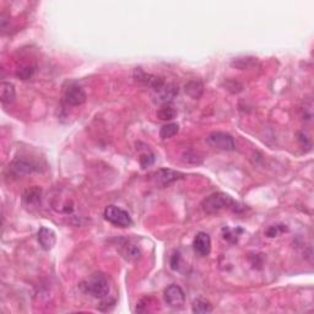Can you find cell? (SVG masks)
I'll return each instance as SVG.
<instances>
[{
	"instance_id": "14",
	"label": "cell",
	"mask_w": 314,
	"mask_h": 314,
	"mask_svg": "<svg viewBox=\"0 0 314 314\" xmlns=\"http://www.w3.org/2000/svg\"><path fill=\"white\" fill-rule=\"evenodd\" d=\"M259 64L258 59L254 57H239V58H234L231 61V65L233 68L238 69V70H248V69L256 68Z\"/></svg>"
},
{
	"instance_id": "18",
	"label": "cell",
	"mask_w": 314,
	"mask_h": 314,
	"mask_svg": "<svg viewBox=\"0 0 314 314\" xmlns=\"http://www.w3.org/2000/svg\"><path fill=\"white\" fill-rule=\"evenodd\" d=\"M178 132H179V125L177 123H170V124H166L161 128L160 138L163 140L171 139L174 135H177Z\"/></svg>"
},
{
	"instance_id": "20",
	"label": "cell",
	"mask_w": 314,
	"mask_h": 314,
	"mask_svg": "<svg viewBox=\"0 0 314 314\" xmlns=\"http://www.w3.org/2000/svg\"><path fill=\"white\" fill-rule=\"evenodd\" d=\"M33 74H34V66L32 65L21 66V68H19L16 70V76L19 79H21V80H29V79H31L32 76H33Z\"/></svg>"
},
{
	"instance_id": "1",
	"label": "cell",
	"mask_w": 314,
	"mask_h": 314,
	"mask_svg": "<svg viewBox=\"0 0 314 314\" xmlns=\"http://www.w3.org/2000/svg\"><path fill=\"white\" fill-rule=\"evenodd\" d=\"M81 288L84 292L88 293L90 296L95 298H106L110 292V285L105 274L95 273L91 276H88L85 281L81 283Z\"/></svg>"
},
{
	"instance_id": "21",
	"label": "cell",
	"mask_w": 314,
	"mask_h": 314,
	"mask_svg": "<svg viewBox=\"0 0 314 314\" xmlns=\"http://www.w3.org/2000/svg\"><path fill=\"white\" fill-rule=\"evenodd\" d=\"M224 86H225V88H226V90L231 93H239L243 91V85H242L241 83H238V81L231 80V79H229V80L225 81Z\"/></svg>"
},
{
	"instance_id": "15",
	"label": "cell",
	"mask_w": 314,
	"mask_h": 314,
	"mask_svg": "<svg viewBox=\"0 0 314 314\" xmlns=\"http://www.w3.org/2000/svg\"><path fill=\"white\" fill-rule=\"evenodd\" d=\"M177 108L172 105V102L162 103V106L157 111V118L160 120L168 122V120L174 119L177 117Z\"/></svg>"
},
{
	"instance_id": "24",
	"label": "cell",
	"mask_w": 314,
	"mask_h": 314,
	"mask_svg": "<svg viewBox=\"0 0 314 314\" xmlns=\"http://www.w3.org/2000/svg\"><path fill=\"white\" fill-rule=\"evenodd\" d=\"M139 161H140V165H142V167L146 168L154 163L155 157H154V155H151V154H145V155H142V156H140Z\"/></svg>"
},
{
	"instance_id": "5",
	"label": "cell",
	"mask_w": 314,
	"mask_h": 314,
	"mask_svg": "<svg viewBox=\"0 0 314 314\" xmlns=\"http://www.w3.org/2000/svg\"><path fill=\"white\" fill-rule=\"evenodd\" d=\"M163 297H165V302L174 310H180L185 303L184 291L182 290L180 286L174 285V284L166 288L165 292H163Z\"/></svg>"
},
{
	"instance_id": "10",
	"label": "cell",
	"mask_w": 314,
	"mask_h": 314,
	"mask_svg": "<svg viewBox=\"0 0 314 314\" xmlns=\"http://www.w3.org/2000/svg\"><path fill=\"white\" fill-rule=\"evenodd\" d=\"M37 239H38V243L41 246V248L43 251H51L57 243V236L56 232L51 228H47V227H41L37 234Z\"/></svg>"
},
{
	"instance_id": "9",
	"label": "cell",
	"mask_w": 314,
	"mask_h": 314,
	"mask_svg": "<svg viewBox=\"0 0 314 314\" xmlns=\"http://www.w3.org/2000/svg\"><path fill=\"white\" fill-rule=\"evenodd\" d=\"M183 177H184L183 173L177 172V171H173V170H166V168H163V170H158L154 174V178L155 180H156V183H158L160 185H162V187H167V185L182 179Z\"/></svg>"
},
{
	"instance_id": "11",
	"label": "cell",
	"mask_w": 314,
	"mask_h": 314,
	"mask_svg": "<svg viewBox=\"0 0 314 314\" xmlns=\"http://www.w3.org/2000/svg\"><path fill=\"white\" fill-rule=\"evenodd\" d=\"M16 97V92H15V86L11 83H5L2 81L0 84V101L2 105L9 106L11 105Z\"/></svg>"
},
{
	"instance_id": "13",
	"label": "cell",
	"mask_w": 314,
	"mask_h": 314,
	"mask_svg": "<svg viewBox=\"0 0 314 314\" xmlns=\"http://www.w3.org/2000/svg\"><path fill=\"white\" fill-rule=\"evenodd\" d=\"M184 91L193 100H199L204 93V84L200 80H190L185 84Z\"/></svg>"
},
{
	"instance_id": "23",
	"label": "cell",
	"mask_w": 314,
	"mask_h": 314,
	"mask_svg": "<svg viewBox=\"0 0 314 314\" xmlns=\"http://www.w3.org/2000/svg\"><path fill=\"white\" fill-rule=\"evenodd\" d=\"M182 160L187 163H192V165H200V163L202 162L201 157L198 156L197 154H194V152H190V151L184 152V154L182 155Z\"/></svg>"
},
{
	"instance_id": "2",
	"label": "cell",
	"mask_w": 314,
	"mask_h": 314,
	"mask_svg": "<svg viewBox=\"0 0 314 314\" xmlns=\"http://www.w3.org/2000/svg\"><path fill=\"white\" fill-rule=\"evenodd\" d=\"M236 204L226 193H214L201 202V209L207 215H216L226 209H231Z\"/></svg>"
},
{
	"instance_id": "22",
	"label": "cell",
	"mask_w": 314,
	"mask_h": 314,
	"mask_svg": "<svg viewBox=\"0 0 314 314\" xmlns=\"http://www.w3.org/2000/svg\"><path fill=\"white\" fill-rule=\"evenodd\" d=\"M285 231H287V227H286V225H274V226L269 227L268 229H266V237H269V238H274V237H278L279 234L284 233Z\"/></svg>"
},
{
	"instance_id": "25",
	"label": "cell",
	"mask_w": 314,
	"mask_h": 314,
	"mask_svg": "<svg viewBox=\"0 0 314 314\" xmlns=\"http://www.w3.org/2000/svg\"><path fill=\"white\" fill-rule=\"evenodd\" d=\"M298 142H300L301 146L305 149V147H308L307 150H311V146H312V143H311V140L308 139L307 135L305 134V133H298Z\"/></svg>"
},
{
	"instance_id": "4",
	"label": "cell",
	"mask_w": 314,
	"mask_h": 314,
	"mask_svg": "<svg viewBox=\"0 0 314 314\" xmlns=\"http://www.w3.org/2000/svg\"><path fill=\"white\" fill-rule=\"evenodd\" d=\"M207 143L215 149L222 150V151H233L236 149V144L228 133L225 132H212L209 137L206 138Z\"/></svg>"
},
{
	"instance_id": "16",
	"label": "cell",
	"mask_w": 314,
	"mask_h": 314,
	"mask_svg": "<svg viewBox=\"0 0 314 314\" xmlns=\"http://www.w3.org/2000/svg\"><path fill=\"white\" fill-rule=\"evenodd\" d=\"M178 92H179L178 85H175V84H166L162 90L160 92H157V95L161 102L167 103L171 102L178 95Z\"/></svg>"
},
{
	"instance_id": "19",
	"label": "cell",
	"mask_w": 314,
	"mask_h": 314,
	"mask_svg": "<svg viewBox=\"0 0 314 314\" xmlns=\"http://www.w3.org/2000/svg\"><path fill=\"white\" fill-rule=\"evenodd\" d=\"M214 311L212 306L210 305V302L205 300H197L193 302L192 306V312L197 314H205V313H211Z\"/></svg>"
},
{
	"instance_id": "26",
	"label": "cell",
	"mask_w": 314,
	"mask_h": 314,
	"mask_svg": "<svg viewBox=\"0 0 314 314\" xmlns=\"http://www.w3.org/2000/svg\"><path fill=\"white\" fill-rule=\"evenodd\" d=\"M179 264H180V254L179 253H174L173 254L172 259H171V268L173 270H177L179 268Z\"/></svg>"
},
{
	"instance_id": "3",
	"label": "cell",
	"mask_w": 314,
	"mask_h": 314,
	"mask_svg": "<svg viewBox=\"0 0 314 314\" xmlns=\"http://www.w3.org/2000/svg\"><path fill=\"white\" fill-rule=\"evenodd\" d=\"M103 216L110 224L117 227H122V228H127L133 225V220L128 211L123 210L122 207L115 206V205H108L105 209Z\"/></svg>"
},
{
	"instance_id": "17",
	"label": "cell",
	"mask_w": 314,
	"mask_h": 314,
	"mask_svg": "<svg viewBox=\"0 0 314 314\" xmlns=\"http://www.w3.org/2000/svg\"><path fill=\"white\" fill-rule=\"evenodd\" d=\"M140 256H142V252H140L139 247L132 243L124 244V248H123V257H124L127 260L137 261L138 259L140 258Z\"/></svg>"
},
{
	"instance_id": "7",
	"label": "cell",
	"mask_w": 314,
	"mask_h": 314,
	"mask_svg": "<svg viewBox=\"0 0 314 314\" xmlns=\"http://www.w3.org/2000/svg\"><path fill=\"white\" fill-rule=\"evenodd\" d=\"M10 170L17 177H24V175H29L36 172L38 170V166L32 161L17 158V160H14L10 163Z\"/></svg>"
},
{
	"instance_id": "8",
	"label": "cell",
	"mask_w": 314,
	"mask_h": 314,
	"mask_svg": "<svg viewBox=\"0 0 314 314\" xmlns=\"http://www.w3.org/2000/svg\"><path fill=\"white\" fill-rule=\"evenodd\" d=\"M193 249H194L195 254L201 258L209 256L211 252V238L209 234L205 232H199L193 241Z\"/></svg>"
},
{
	"instance_id": "12",
	"label": "cell",
	"mask_w": 314,
	"mask_h": 314,
	"mask_svg": "<svg viewBox=\"0 0 314 314\" xmlns=\"http://www.w3.org/2000/svg\"><path fill=\"white\" fill-rule=\"evenodd\" d=\"M41 195H42V189L39 187H32L29 188L24 192L22 194V201L25 202V205L27 206H36L38 205V202L41 201Z\"/></svg>"
},
{
	"instance_id": "6",
	"label": "cell",
	"mask_w": 314,
	"mask_h": 314,
	"mask_svg": "<svg viewBox=\"0 0 314 314\" xmlns=\"http://www.w3.org/2000/svg\"><path fill=\"white\" fill-rule=\"evenodd\" d=\"M86 92L84 91L83 87L78 85H71L69 86L65 90V93H64V101H65L66 105L73 106V107H76V106H81L86 102Z\"/></svg>"
}]
</instances>
